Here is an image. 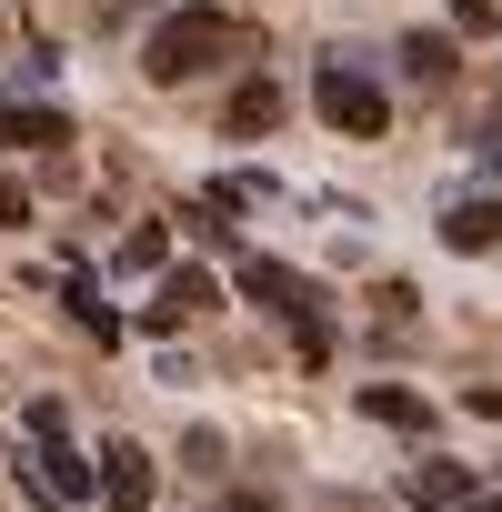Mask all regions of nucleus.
<instances>
[{
  "instance_id": "obj_1",
  "label": "nucleus",
  "mask_w": 502,
  "mask_h": 512,
  "mask_svg": "<svg viewBox=\"0 0 502 512\" xmlns=\"http://www.w3.org/2000/svg\"><path fill=\"white\" fill-rule=\"evenodd\" d=\"M241 51V21L231 11H211V0H191V11H171L161 31H151V51H141V71L161 81V91H181V81H201V71H221Z\"/></svg>"
},
{
  "instance_id": "obj_2",
  "label": "nucleus",
  "mask_w": 502,
  "mask_h": 512,
  "mask_svg": "<svg viewBox=\"0 0 502 512\" xmlns=\"http://www.w3.org/2000/svg\"><path fill=\"white\" fill-rule=\"evenodd\" d=\"M312 101H322V121H332L342 141H382V121H392V101H382V81H372V71H352V61H322V81H312Z\"/></svg>"
},
{
  "instance_id": "obj_3",
  "label": "nucleus",
  "mask_w": 502,
  "mask_h": 512,
  "mask_svg": "<svg viewBox=\"0 0 502 512\" xmlns=\"http://www.w3.org/2000/svg\"><path fill=\"white\" fill-rule=\"evenodd\" d=\"M241 292L262 302V312H282V322L302 332V352H312V362L332 352V332H322V312H312V282H302V272H282V262H241Z\"/></svg>"
},
{
  "instance_id": "obj_4",
  "label": "nucleus",
  "mask_w": 502,
  "mask_h": 512,
  "mask_svg": "<svg viewBox=\"0 0 502 512\" xmlns=\"http://www.w3.org/2000/svg\"><path fill=\"white\" fill-rule=\"evenodd\" d=\"M272 121H282V91H272V81H241V91L221 101V131H231V141H262Z\"/></svg>"
},
{
  "instance_id": "obj_5",
  "label": "nucleus",
  "mask_w": 502,
  "mask_h": 512,
  "mask_svg": "<svg viewBox=\"0 0 502 512\" xmlns=\"http://www.w3.org/2000/svg\"><path fill=\"white\" fill-rule=\"evenodd\" d=\"M211 302H221V292H211V272H171V282H161V302H151V332H181V322H191V312H211Z\"/></svg>"
},
{
  "instance_id": "obj_6",
  "label": "nucleus",
  "mask_w": 502,
  "mask_h": 512,
  "mask_svg": "<svg viewBox=\"0 0 502 512\" xmlns=\"http://www.w3.org/2000/svg\"><path fill=\"white\" fill-rule=\"evenodd\" d=\"M442 241H452V251H502V201H462V211L442 221Z\"/></svg>"
},
{
  "instance_id": "obj_7",
  "label": "nucleus",
  "mask_w": 502,
  "mask_h": 512,
  "mask_svg": "<svg viewBox=\"0 0 502 512\" xmlns=\"http://www.w3.org/2000/svg\"><path fill=\"white\" fill-rule=\"evenodd\" d=\"M51 141H71L61 111H0V151H51Z\"/></svg>"
},
{
  "instance_id": "obj_8",
  "label": "nucleus",
  "mask_w": 502,
  "mask_h": 512,
  "mask_svg": "<svg viewBox=\"0 0 502 512\" xmlns=\"http://www.w3.org/2000/svg\"><path fill=\"white\" fill-rule=\"evenodd\" d=\"M352 402H362L372 422H392V432H432V402H412V392H382V382H372V392H352Z\"/></svg>"
},
{
  "instance_id": "obj_9",
  "label": "nucleus",
  "mask_w": 502,
  "mask_h": 512,
  "mask_svg": "<svg viewBox=\"0 0 502 512\" xmlns=\"http://www.w3.org/2000/svg\"><path fill=\"white\" fill-rule=\"evenodd\" d=\"M111 502H121V512H141V502H151V462H141L131 442H111Z\"/></svg>"
},
{
  "instance_id": "obj_10",
  "label": "nucleus",
  "mask_w": 502,
  "mask_h": 512,
  "mask_svg": "<svg viewBox=\"0 0 502 512\" xmlns=\"http://www.w3.org/2000/svg\"><path fill=\"white\" fill-rule=\"evenodd\" d=\"M402 71H412V81H452V41H442V31H412V41H402Z\"/></svg>"
},
{
  "instance_id": "obj_11",
  "label": "nucleus",
  "mask_w": 502,
  "mask_h": 512,
  "mask_svg": "<svg viewBox=\"0 0 502 512\" xmlns=\"http://www.w3.org/2000/svg\"><path fill=\"white\" fill-rule=\"evenodd\" d=\"M412 492L422 502H472V472L462 462H412Z\"/></svg>"
},
{
  "instance_id": "obj_12",
  "label": "nucleus",
  "mask_w": 502,
  "mask_h": 512,
  "mask_svg": "<svg viewBox=\"0 0 502 512\" xmlns=\"http://www.w3.org/2000/svg\"><path fill=\"white\" fill-rule=\"evenodd\" d=\"M21 221H31V191H21L11 171H0V231H21Z\"/></svg>"
},
{
  "instance_id": "obj_13",
  "label": "nucleus",
  "mask_w": 502,
  "mask_h": 512,
  "mask_svg": "<svg viewBox=\"0 0 502 512\" xmlns=\"http://www.w3.org/2000/svg\"><path fill=\"white\" fill-rule=\"evenodd\" d=\"M452 21L462 31H492V0H452Z\"/></svg>"
},
{
  "instance_id": "obj_14",
  "label": "nucleus",
  "mask_w": 502,
  "mask_h": 512,
  "mask_svg": "<svg viewBox=\"0 0 502 512\" xmlns=\"http://www.w3.org/2000/svg\"><path fill=\"white\" fill-rule=\"evenodd\" d=\"M472 412H482V422H502V382H482V392H472Z\"/></svg>"
}]
</instances>
